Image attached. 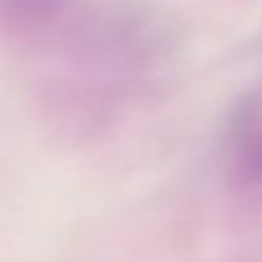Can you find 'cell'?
Returning a JSON list of instances; mask_svg holds the SVG:
<instances>
[{
  "label": "cell",
  "instance_id": "cell-1",
  "mask_svg": "<svg viewBox=\"0 0 262 262\" xmlns=\"http://www.w3.org/2000/svg\"><path fill=\"white\" fill-rule=\"evenodd\" d=\"M58 40L86 79L119 93L151 81L174 51L167 16L135 0L79 7Z\"/></svg>",
  "mask_w": 262,
  "mask_h": 262
},
{
  "label": "cell",
  "instance_id": "cell-3",
  "mask_svg": "<svg viewBox=\"0 0 262 262\" xmlns=\"http://www.w3.org/2000/svg\"><path fill=\"white\" fill-rule=\"evenodd\" d=\"M81 0H0V35L21 47L58 40Z\"/></svg>",
  "mask_w": 262,
  "mask_h": 262
},
{
  "label": "cell",
  "instance_id": "cell-2",
  "mask_svg": "<svg viewBox=\"0 0 262 262\" xmlns=\"http://www.w3.org/2000/svg\"><path fill=\"white\" fill-rule=\"evenodd\" d=\"M218 154L230 188L244 195L262 193V84L244 91L228 109Z\"/></svg>",
  "mask_w": 262,
  "mask_h": 262
}]
</instances>
